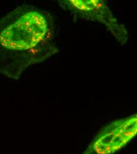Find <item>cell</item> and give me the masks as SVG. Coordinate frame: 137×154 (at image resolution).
Masks as SVG:
<instances>
[{
	"mask_svg": "<svg viewBox=\"0 0 137 154\" xmlns=\"http://www.w3.org/2000/svg\"><path fill=\"white\" fill-rule=\"evenodd\" d=\"M52 15L21 4L0 18V74L19 79L29 67L59 52Z\"/></svg>",
	"mask_w": 137,
	"mask_h": 154,
	"instance_id": "cell-1",
	"label": "cell"
},
{
	"mask_svg": "<svg viewBox=\"0 0 137 154\" xmlns=\"http://www.w3.org/2000/svg\"><path fill=\"white\" fill-rule=\"evenodd\" d=\"M114 129L99 135L83 154H109L118 150L137 134V116L119 122Z\"/></svg>",
	"mask_w": 137,
	"mask_h": 154,
	"instance_id": "cell-2",
	"label": "cell"
}]
</instances>
